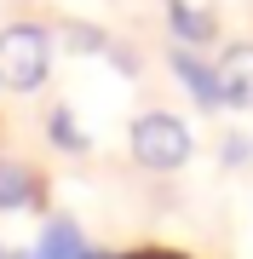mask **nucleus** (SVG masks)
Masks as SVG:
<instances>
[{
    "instance_id": "1",
    "label": "nucleus",
    "mask_w": 253,
    "mask_h": 259,
    "mask_svg": "<svg viewBox=\"0 0 253 259\" xmlns=\"http://www.w3.org/2000/svg\"><path fill=\"white\" fill-rule=\"evenodd\" d=\"M52 69V40L46 29H29V23H12L0 35V81H12V93H35Z\"/></svg>"
},
{
    "instance_id": "2",
    "label": "nucleus",
    "mask_w": 253,
    "mask_h": 259,
    "mask_svg": "<svg viewBox=\"0 0 253 259\" xmlns=\"http://www.w3.org/2000/svg\"><path fill=\"white\" fill-rule=\"evenodd\" d=\"M132 156H138L144 167H184L190 161V127L178 115L167 110H150V115H138L132 121Z\"/></svg>"
},
{
    "instance_id": "3",
    "label": "nucleus",
    "mask_w": 253,
    "mask_h": 259,
    "mask_svg": "<svg viewBox=\"0 0 253 259\" xmlns=\"http://www.w3.org/2000/svg\"><path fill=\"white\" fill-rule=\"evenodd\" d=\"M219 98L236 104V110L253 104V47H230L219 58Z\"/></svg>"
},
{
    "instance_id": "4",
    "label": "nucleus",
    "mask_w": 253,
    "mask_h": 259,
    "mask_svg": "<svg viewBox=\"0 0 253 259\" xmlns=\"http://www.w3.org/2000/svg\"><path fill=\"white\" fill-rule=\"evenodd\" d=\"M173 69H178V81L196 93L201 110H219V104H225V98H219V69H213V64H201L190 47H178V52H173Z\"/></svg>"
},
{
    "instance_id": "5",
    "label": "nucleus",
    "mask_w": 253,
    "mask_h": 259,
    "mask_svg": "<svg viewBox=\"0 0 253 259\" xmlns=\"http://www.w3.org/2000/svg\"><path fill=\"white\" fill-rule=\"evenodd\" d=\"M35 259H98V253L81 242V231H75L69 219H52L46 231H40V253H35Z\"/></svg>"
},
{
    "instance_id": "6",
    "label": "nucleus",
    "mask_w": 253,
    "mask_h": 259,
    "mask_svg": "<svg viewBox=\"0 0 253 259\" xmlns=\"http://www.w3.org/2000/svg\"><path fill=\"white\" fill-rule=\"evenodd\" d=\"M167 18H173V29H178V40H184V47H190V40H196V47H207V40H213V12H201V6H190V0H173V6H167Z\"/></svg>"
},
{
    "instance_id": "7",
    "label": "nucleus",
    "mask_w": 253,
    "mask_h": 259,
    "mask_svg": "<svg viewBox=\"0 0 253 259\" xmlns=\"http://www.w3.org/2000/svg\"><path fill=\"white\" fill-rule=\"evenodd\" d=\"M35 202V179L18 161H0V207H29Z\"/></svg>"
},
{
    "instance_id": "8",
    "label": "nucleus",
    "mask_w": 253,
    "mask_h": 259,
    "mask_svg": "<svg viewBox=\"0 0 253 259\" xmlns=\"http://www.w3.org/2000/svg\"><path fill=\"white\" fill-rule=\"evenodd\" d=\"M46 133H52V139L64 144V150H86V133L75 127V115H69V110H52V121H46Z\"/></svg>"
},
{
    "instance_id": "9",
    "label": "nucleus",
    "mask_w": 253,
    "mask_h": 259,
    "mask_svg": "<svg viewBox=\"0 0 253 259\" xmlns=\"http://www.w3.org/2000/svg\"><path fill=\"white\" fill-rule=\"evenodd\" d=\"M64 40L69 47H86V52H104V35H92V29H81V23H64Z\"/></svg>"
},
{
    "instance_id": "10",
    "label": "nucleus",
    "mask_w": 253,
    "mask_h": 259,
    "mask_svg": "<svg viewBox=\"0 0 253 259\" xmlns=\"http://www.w3.org/2000/svg\"><path fill=\"white\" fill-rule=\"evenodd\" d=\"M225 161H230V167L247 161V139H236V133H230V139H225Z\"/></svg>"
},
{
    "instance_id": "11",
    "label": "nucleus",
    "mask_w": 253,
    "mask_h": 259,
    "mask_svg": "<svg viewBox=\"0 0 253 259\" xmlns=\"http://www.w3.org/2000/svg\"><path fill=\"white\" fill-rule=\"evenodd\" d=\"M6 259H35V253H6Z\"/></svg>"
},
{
    "instance_id": "12",
    "label": "nucleus",
    "mask_w": 253,
    "mask_h": 259,
    "mask_svg": "<svg viewBox=\"0 0 253 259\" xmlns=\"http://www.w3.org/2000/svg\"><path fill=\"white\" fill-rule=\"evenodd\" d=\"M0 259H6V253H0Z\"/></svg>"
}]
</instances>
